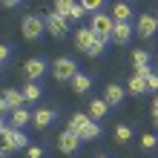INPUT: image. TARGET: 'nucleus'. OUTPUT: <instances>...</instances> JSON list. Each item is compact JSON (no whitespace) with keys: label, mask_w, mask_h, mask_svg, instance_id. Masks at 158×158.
Returning a JSON list of instances; mask_svg holds the SVG:
<instances>
[{"label":"nucleus","mask_w":158,"mask_h":158,"mask_svg":"<svg viewBox=\"0 0 158 158\" xmlns=\"http://www.w3.org/2000/svg\"><path fill=\"white\" fill-rule=\"evenodd\" d=\"M89 29H92V35H95L98 40L109 43V40H112L115 20H112V15H106V12H98V15H92V17H89Z\"/></svg>","instance_id":"nucleus-1"},{"label":"nucleus","mask_w":158,"mask_h":158,"mask_svg":"<svg viewBox=\"0 0 158 158\" xmlns=\"http://www.w3.org/2000/svg\"><path fill=\"white\" fill-rule=\"evenodd\" d=\"M43 29H46V23H43L40 15H26L23 23H20V32H23L26 40H38L40 35H43Z\"/></svg>","instance_id":"nucleus-2"},{"label":"nucleus","mask_w":158,"mask_h":158,"mask_svg":"<svg viewBox=\"0 0 158 158\" xmlns=\"http://www.w3.org/2000/svg\"><path fill=\"white\" fill-rule=\"evenodd\" d=\"M52 75L58 78V81H72L78 75V63L72 60V58H58L52 63Z\"/></svg>","instance_id":"nucleus-3"},{"label":"nucleus","mask_w":158,"mask_h":158,"mask_svg":"<svg viewBox=\"0 0 158 158\" xmlns=\"http://www.w3.org/2000/svg\"><path fill=\"white\" fill-rule=\"evenodd\" d=\"M43 23H46V32L52 35V38H66V29H69V20L66 17H60V15H46L43 17Z\"/></svg>","instance_id":"nucleus-4"},{"label":"nucleus","mask_w":158,"mask_h":158,"mask_svg":"<svg viewBox=\"0 0 158 158\" xmlns=\"http://www.w3.org/2000/svg\"><path fill=\"white\" fill-rule=\"evenodd\" d=\"M23 75L29 83H38L43 75H46V60L43 58H32V60H26L23 63Z\"/></svg>","instance_id":"nucleus-5"},{"label":"nucleus","mask_w":158,"mask_h":158,"mask_svg":"<svg viewBox=\"0 0 158 158\" xmlns=\"http://www.w3.org/2000/svg\"><path fill=\"white\" fill-rule=\"evenodd\" d=\"M135 32L141 35L144 40H150L152 35L158 32V20H155V15H141V17H138V23H135Z\"/></svg>","instance_id":"nucleus-6"},{"label":"nucleus","mask_w":158,"mask_h":158,"mask_svg":"<svg viewBox=\"0 0 158 158\" xmlns=\"http://www.w3.org/2000/svg\"><path fill=\"white\" fill-rule=\"evenodd\" d=\"M58 147H60V152H78L81 138H78L75 132H69V129H63L60 138H58Z\"/></svg>","instance_id":"nucleus-7"},{"label":"nucleus","mask_w":158,"mask_h":158,"mask_svg":"<svg viewBox=\"0 0 158 158\" xmlns=\"http://www.w3.org/2000/svg\"><path fill=\"white\" fill-rule=\"evenodd\" d=\"M95 40H98V38L92 35V29H89V26H81V29L75 32V46H78L81 52H89V46L95 43Z\"/></svg>","instance_id":"nucleus-8"},{"label":"nucleus","mask_w":158,"mask_h":158,"mask_svg":"<svg viewBox=\"0 0 158 158\" xmlns=\"http://www.w3.org/2000/svg\"><path fill=\"white\" fill-rule=\"evenodd\" d=\"M89 124H92V118H89V115H83V112H75V115L69 118V127H66V129H69V132H75V135L81 138L83 132H86V127H89Z\"/></svg>","instance_id":"nucleus-9"},{"label":"nucleus","mask_w":158,"mask_h":158,"mask_svg":"<svg viewBox=\"0 0 158 158\" xmlns=\"http://www.w3.org/2000/svg\"><path fill=\"white\" fill-rule=\"evenodd\" d=\"M55 118H58V112H55V109H35V112H32V124L43 129V127L55 124Z\"/></svg>","instance_id":"nucleus-10"},{"label":"nucleus","mask_w":158,"mask_h":158,"mask_svg":"<svg viewBox=\"0 0 158 158\" xmlns=\"http://www.w3.org/2000/svg\"><path fill=\"white\" fill-rule=\"evenodd\" d=\"M104 101H106V106H118L121 101H124V86H118V83H109V86L104 89Z\"/></svg>","instance_id":"nucleus-11"},{"label":"nucleus","mask_w":158,"mask_h":158,"mask_svg":"<svg viewBox=\"0 0 158 158\" xmlns=\"http://www.w3.org/2000/svg\"><path fill=\"white\" fill-rule=\"evenodd\" d=\"M129 38H132V23H115V29H112V40L115 43H129Z\"/></svg>","instance_id":"nucleus-12"},{"label":"nucleus","mask_w":158,"mask_h":158,"mask_svg":"<svg viewBox=\"0 0 158 158\" xmlns=\"http://www.w3.org/2000/svg\"><path fill=\"white\" fill-rule=\"evenodd\" d=\"M129 17H132V6L129 3H115L112 6V20L115 23H129Z\"/></svg>","instance_id":"nucleus-13"},{"label":"nucleus","mask_w":158,"mask_h":158,"mask_svg":"<svg viewBox=\"0 0 158 158\" xmlns=\"http://www.w3.org/2000/svg\"><path fill=\"white\" fill-rule=\"evenodd\" d=\"M3 101L9 104L12 112H15V109H23V104H26V101H23V92H17V89H6L3 92Z\"/></svg>","instance_id":"nucleus-14"},{"label":"nucleus","mask_w":158,"mask_h":158,"mask_svg":"<svg viewBox=\"0 0 158 158\" xmlns=\"http://www.w3.org/2000/svg\"><path fill=\"white\" fill-rule=\"evenodd\" d=\"M106 112H109V106H106V101H104V98L89 101V118H92V121H101Z\"/></svg>","instance_id":"nucleus-15"},{"label":"nucleus","mask_w":158,"mask_h":158,"mask_svg":"<svg viewBox=\"0 0 158 158\" xmlns=\"http://www.w3.org/2000/svg\"><path fill=\"white\" fill-rule=\"evenodd\" d=\"M6 129H9V138H12L15 150H29V138L23 135V129H15V127H6Z\"/></svg>","instance_id":"nucleus-16"},{"label":"nucleus","mask_w":158,"mask_h":158,"mask_svg":"<svg viewBox=\"0 0 158 158\" xmlns=\"http://www.w3.org/2000/svg\"><path fill=\"white\" fill-rule=\"evenodd\" d=\"M69 83H72V89H75L78 95H83V92H89V89H92V78H89V75H83V72H78V75L72 78Z\"/></svg>","instance_id":"nucleus-17"},{"label":"nucleus","mask_w":158,"mask_h":158,"mask_svg":"<svg viewBox=\"0 0 158 158\" xmlns=\"http://www.w3.org/2000/svg\"><path fill=\"white\" fill-rule=\"evenodd\" d=\"M29 121H32V112H29V109H15V112H12V124H9V127L23 129L26 124H29Z\"/></svg>","instance_id":"nucleus-18"},{"label":"nucleus","mask_w":158,"mask_h":158,"mask_svg":"<svg viewBox=\"0 0 158 158\" xmlns=\"http://www.w3.org/2000/svg\"><path fill=\"white\" fill-rule=\"evenodd\" d=\"M12 152H15V147H12V138H9V129H3L0 132V158H6Z\"/></svg>","instance_id":"nucleus-19"},{"label":"nucleus","mask_w":158,"mask_h":158,"mask_svg":"<svg viewBox=\"0 0 158 158\" xmlns=\"http://www.w3.org/2000/svg\"><path fill=\"white\" fill-rule=\"evenodd\" d=\"M127 89L132 92V95H144V92H147V81L132 75V78H129V83H127Z\"/></svg>","instance_id":"nucleus-20"},{"label":"nucleus","mask_w":158,"mask_h":158,"mask_svg":"<svg viewBox=\"0 0 158 158\" xmlns=\"http://www.w3.org/2000/svg\"><path fill=\"white\" fill-rule=\"evenodd\" d=\"M20 92H23V101H38L40 98V83H26Z\"/></svg>","instance_id":"nucleus-21"},{"label":"nucleus","mask_w":158,"mask_h":158,"mask_svg":"<svg viewBox=\"0 0 158 158\" xmlns=\"http://www.w3.org/2000/svg\"><path fill=\"white\" fill-rule=\"evenodd\" d=\"M132 63H135V69L138 66H150V52L147 49H135L132 52Z\"/></svg>","instance_id":"nucleus-22"},{"label":"nucleus","mask_w":158,"mask_h":158,"mask_svg":"<svg viewBox=\"0 0 158 158\" xmlns=\"http://www.w3.org/2000/svg\"><path fill=\"white\" fill-rule=\"evenodd\" d=\"M129 138H132V129H129L127 124H118V127H115V141H118V144H127Z\"/></svg>","instance_id":"nucleus-23"},{"label":"nucleus","mask_w":158,"mask_h":158,"mask_svg":"<svg viewBox=\"0 0 158 158\" xmlns=\"http://www.w3.org/2000/svg\"><path fill=\"white\" fill-rule=\"evenodd\" d=\"M69 9H72V0H58V3H55V15H60V17L69 20Z\"/></svg>","instance_id":"nucleus-24"},{"label":"nucleus","mask_w":158,"mask_h":158,"mask_svg":"<svg viewBox=\"0 0 158 158\" xmlns=\"http://www.w3.org/2000/svg\"><path fill=\"white\" fill-rule=\"evenodd\" d=\"M104 49H106V43H104V40H95V43L89 46L86 55H89V58H101V55H104Z\"/></svg>","instance_id":"nucleus-25"},{"label":"nucleus","mask_w":158,"mask_h":158,"mask_svg":"<svg viewBox=\"0 0 158 158\" xmlns=\"http://www.w3.org/2000/svg\"><path fill=\"white\" fill-rule=\"evenodd\" d=\"M83 12H92V15H98L101 12V6H104V3H101V0H83Z\"/></svg>","instance_id":"nucleus-26"},{"label":"nucleus","mask_w":158,"mask_h":158,"mask_svg":"<svg viewBox=\"0 0 158 158\" xmlns=\"http://www.w3.org/2000/svg\"><path fill=\"white\" fill-rule=\"evenodd\" d=\"M141 147H144V150H155V147H158V138H155L152 132H147V135L141 138Z\"/></svg>","instance_id":"nucleus-27"},{"label":"nucleus","mask_w":158,"mask_h":158,"mask_svg":"<svg viewBox=\"0 0 158 158\" xmlns=\"http://www.w3.org/2000/svg\"><path fill=\"white\" fill-rule=\"evenodd\" d=\"M83 15H86V12H83V6H81V3H72V9H69V20H81Z\"/></svg>","instance_id":"nucleus-28"},{"label":"nucleus","mask_w":158,"mask_h":158,"mask_svg":"<svg viewBox=\"0 0 158 158\" xmlns=\"http://www.w3.org/2000/svg\"><path fill=\"white\" fill-rule=\"evenodd\" d=\"M147 92H155V95H158V75H155V72L147 75Z\"/></svg>","instance_id":"nucleus-29"},{"label":"nucleus","mask_w":158,"mask_h":158,"mask_svg":"<svg viewBox=\"0 0 158 158\" xmlns=\"http://www.w3.org/2000/svg\"><path fill=\"white\" fill-rule=\"evenodd\" d=\"M40 155H43L40 147H29V150H26V158H40Z\"/></svg>","instance_id":"nucleus-30"},{"label":"nucleus","mask_w":158,"mask_h":158,"mask_svg":"<svg viewBox=\"0 0 158 158\" xmlns=\"http://www.w3.org/2000/svg\"><path fill=\"white\" fill-rule=\"evenodd\" d=\"M9 55H12V49H9L6 43H0V63H3V60H9Z\"/></svg>","instance_id":"nucleus-31"},{"label":"nucleus","mask_w":158,"mask_h":158,"mask_svg":"<svg viewBox=\"0 0 158 158\" xmlns=\"http://www.w3.org/2000/svg\"><path fill=\"white\" fill-rule=\"evenodd\" d=\"M3 112H12V109H9V104L3 101V95H0V115H3Z\"/></svg>","instance_id":"nucleus-32"},{"label":"nucleus","mask_w":158,"mask_h":158,"mask_svg":"<svg viewBox=\"0 0 158 158\" xmlns=\"http://www.w3.org/2000/svg\"><path fill=\"white\" fill-rule=\"evenodd\" d=\"M152 112H158V95H155V101H152Z\"/></svg>","instance_id":"nucleus-33"},{"label":"nucleus","mask_w":158,"mask_h":158,"mask_svg":"<svg viewBox=\"0 0 158 158\" xmlns=\"http://www.w3.org/2000/svg\"><path fill=\"white\" fill-rule=\"evenodd\" d=\"M3 129H6V124H3V115H0V132H3Z\"/></svg>","instance_id":"nucleus-34"},{"label":"nucleus","mask_w":158,"mask_h":158,"mask_svg":"<svg viewBox=\"0 0 158 158\" xmlns=\"http://www.w3.org/2000/svg\"><path fill=\"white\" fill-rule=\"evenodd\" d=\"M152 121H155V127H158V112H152Z\"/></svg>","instance_id":"nucleus-35"},{"label":"nucleus","mask_w":158,"mask_h":158,"mask_svg":"<svg viewBox=\"0 0 158 158\" xmlns=\"http://www.w3.org/2000/svg\"><path fill=\"white\" fill-rule=\"evenodd\" d=\"M98 158H109V155H98Z\"/></svg>","instance_id":"nucleus-36"},{"label":"nucleus","mask_w":158,"mask_h":158,"mask_svg":"<svg viewBox=\"0 0 158 158\" xmlns=\"http://www.w3.org/2000/svg\"><path fill=\"white\" fill-rule=\"evenodd\" d=\"M155 20H158V15H155Z\"/></svg>","instance_id":"nucleus-37"}]
</instances>
